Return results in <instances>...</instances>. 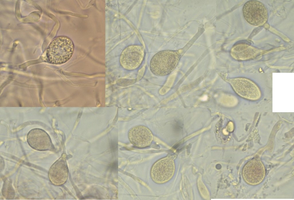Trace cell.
<instances>
[{
	"label": "cell",
	"mask_w": 294,
	"mask_h": 200,
	"mask_svg": "<svg viewBox=\"0 0 294 200\" xmlns=\"http://www.w3.org/2000/svg\"><path fill=\"white\" fill-rule=\"evenodd\" d=\"M144 56L143 46L132 45L126 47L122 51L120 58L121 66L127 70L137 69L141 64Z\"/></svg>",
	"instance_id": "8992f818"
},
{
	"label": "cell",
	"mask_w": 294,
	"mask_h": 200,
	"mask_svg": "<svg viewBox=\"0 0 294 200\" xmlns=\"http://www.w3.org/2000/svg\"><path fill=\"white\" fill-rule=\"evenodd\" d=\"M27 140L29 145L37 150H51L54 148L49 135L40 129L36 128L30 130L27 134Z\"/></svg>",
	"instance_id": "ba28073f"
},
{
	"label": "cell",
	"mask_w": 294,
	"mask_h": 200,
	"mask_svg": "<svg viewBox=\"0 0 294 200\" xmlns=\"http://www.w3.org/2000/svg\"><path fill=\"white\" fill-rule=\"evenodd\" d=\"M220 76L241 97L251 100H256L260 97L261 93L259 88L252 80L244 77L226 78L222 75Z\"/></svg>",
	"instance_id": "3957f363"
},
{
	"label": "cell",
	"mask_w": 294,
	"mask_h": 200,
	"mask_svg": "<svg viewBox=\"0 0 294 200\" xmlns=\"http://www.w3.org/2000/svg\"><path fill=\"white\" fill-rule=\"evenodd\" d=\"M259 52L256 48L244 44H238L234 45L231 49V57L237 60H245L255 57Z\"/></svg>",
	"instance_id": "8fae6325"
},
{
	"label": "cell",
	"mask_w": 294,
	"mask_h": 200,
	"mask_svg": "<svg viewBox=\"0 0 294 200\" xmlns=\"http://www.w3.org/2000/svg\"><path fill=\"white\" fill-rule=\"evenodd\" d=\"M243 16L249 24L256 26H262L268 19L267 10L261 2L250 0L246 2L242 9Z\"/></svg>",
	"instance_id": "5b68a950"
},
{
	"label": "cell",
	"mask_w": 294,
	"mask_h": 200,
	"mask_svg": "<svg viewBox=\"0 0 294 200\" xmlns=\"http://www.w3.org/2000/svg\"><path fill=\"white\" fill-rule=\"evenodd\" d=\"M175 171L173 158L169 155L157 160L153 164L150 170V176L155 183L164 184L172 178Z\"/></svg>",
	"instance_id": "277c9868"
},
{
	"label": "cell",
	"mask_w": 294,
	"mask_h": 200,
	"mask_svg": "<svg viewBox=\"0 0 294 200\" xmlns=\"http://www.w3.org/2000/svg\"><path fill=\"white\" fill-rule=\"evenodd\" d=\"M4 189L5 190V191H4L3 192L4 193L3 195H4L6 194L4 196L5 197L7 193V194L6 197H9H9H10L9 194L11 195L12 197L14 196V192L13 190V189H12L11 187L8 184L7 186H5V189L4 188Z\"/></svg>",
	"instance_id": "7c38bea8"
},
{
	"label": "cell",
	"mask_w": 294,
	"mask_h": 200,
	"mask_svg": "<svg viewBox=\"0 0 294 200\" xmlns=\"http://www.w3.org/2000/svg\"><path fill=\"white\" fill-rule=\"evenodd\" d=\"M68 168L65 159L62 157L57 160L51 166L48 176L51 183L56 186L61 185L67 181Z\"/></svg>",
	"instance_id": "30bf717a"
},
{
	"label": "cell",
	"mask_w": 294,
	"mask_h": 200,
	"mask_svg": "<svg viewBox=\"0 0 294 200\" xmlns=\"http://www.w3.org/2000/svg\"><path fill=\"white\" fill-rule=\"evenodd\" d=\"M74 48V44L70 38L65 36L57 37L51 42L47 47V61L53 64L65 63L71 58Z\"/></svg>",
	"instance_id": "6da1fadb"
},
{
	"label": "cell",
	"mask_w": 294,
	"mask_h": 200,
	"mask_svg": "<svg viewBox=\"0 0 294 200\" xmlns=\"http://www.w3.org/2000/svg\"><path fill=\"white\" fill-rule=\"evenodd\" d=\"M181 57L179 51L165 50L160 51L152 58L150 62V70L156 75H167L175 69Z\"/></svg>",
	"instance_id": "7a4b0ae2"
},
{
	"label": "cell",
	"mask_w": 294,
	"mask_h": 200,
	"mask_svg": "<svg viewBox=\"0 0 294 200\" xmlns=\"http://www.w3.org/2000/svg\"><path fill=\"white\" fill-rule=\"evenodd\" d=\"M128 137L130 142L134 146L140 148L149 146L153 138L151 131L143 125L132 127L128 132Z\"/></svg>",
	"instance_id": "9c48e42d"
},
{
	"label": "cell",
	"mask_w": 294,
	"mask_h": 200,
	"mask_svg": "<svg viewBox=\"0 0 294 200\" xmlns=\"http://www.w3.org/2000/svg\"><path fill=\"white\" fill-rule=\"evenodd\" d=\"M242 173L245 182L250 185H255L262 181L265 176V170L260 160L255 158L249 160L245 164Z\"/></svg>",
	"instance_id": "52a82bcc"
}]
</instances>
